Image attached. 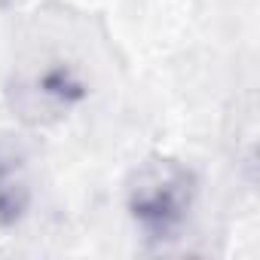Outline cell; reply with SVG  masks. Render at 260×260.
Masks as SVG:
<instances>
[{"label":"cell","instance_id":"6da1fadb","mask_svg":"<svg viewBox=\"0 0 260 260\" xmlns=\"http://www.w3.org/2000/svg\"><path fill=\"white\" fill-rule=\"evenodd\" d=\"M122 202L128 220L147 242L166 245L190 226L199 202V178L175 156H150L132 169Z\"/></svg>","mask_w":260,"mask_h":260},{"label":"cell","instance_id":"3957f363","mask_svg":"<svg viewBox=\"0 0 260 260\" xmlns=\"http://www.w3.org/2000/svg\"><path fill=\"white\" fill-rule=\"evenodd\" d=\"M34 199L31 156L16 135L0 132V230L16 226Z\"/></svg>","mask_w":260,"mask_h":260},{"label":"cell","instance_id":"7a4b0ae2","mask_svg":"<svg viewBox=\"0 0 260 260\" xmlns=\"http://www.w3.org/2000/svg\"><path fill=\"white\" fill-rule=\"evenodd\" d=\"M92 95L89 74L68 55H40L19 68L10 83V104L31 125H55L77 113Z\"/></svg>","mask_w":260,"mask_h":260}]
</instances>
